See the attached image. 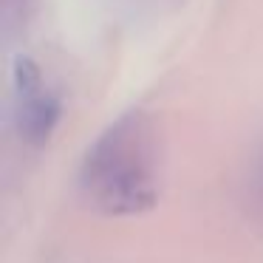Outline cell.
<instances>
[{
	"mask_svg": "<svg viewBox=\"0 0 263 263\" xmlns=\"http://www.w3.org/2000/svg\"><path fill=\"white\" fill-rule=\"evenodd\" d=\"M164 176V139L159 122L142 108L119 114L85 147L77 187L91 210L133 218L159 204Z\"/></svg>",
	"mask_w": 263,
	"mask_h": 263,
	"instance_id": "1",
	"label": "cell"
},
{
	"mask_svg": "<svg viewBox=\"0 0 263 263\" xmlns=\"http://www.w3.org/2000/svg\"><path fill=\"white\" fill-rule=\"evenodd\" d=\"M12 97H14V127L17 136L31 147H43L54 136L63 119V102L46 85L40 65L20 54L12 68Z\"/></svg>",
	"mask_w": 263,
	"mask_h": 263,
	"instance_id": "2",
	"label": "cell"
},
{
	"mask_svg": "<svg viewBox=\"0 0 263 263\" xmlns=\"http://www.w3.org/2000/svg\"><path fill=\"white\" fill-rule=\"evenodd\" d=\"M249 201H252V210H255L257 218H263V147L255 153L252 159V167H249Z\"/></svg>",
	"mask_w": 263,
	"mask_h": 263,
	"instance_id": "3",
	"label": "cell"
},
{
	"mask_svg": "<svg viewBox=\"0 0 263 263\" xmlns=\"http://www.w3.org/2000/svg\"><path fill=\"white\" fill-rule=\"evenodd\" d=\"M34 0H3V14H6L9 26L20 23V20L29 17V6Z\"/></svg>",
	"mask_w": 263,
	"mask_h": 263,
	"instance_id": "4",
	"label": "cell"
}]
</instances>
